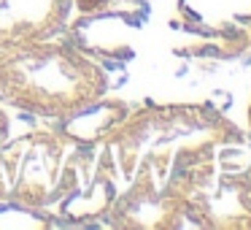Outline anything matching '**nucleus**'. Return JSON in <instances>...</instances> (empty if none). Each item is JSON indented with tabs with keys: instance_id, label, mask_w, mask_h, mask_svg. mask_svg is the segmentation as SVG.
Returning <instances> with one entry per match:
<instances>
[{
	"instance_id": "0eeeda50",
	"label": "nucleus",
	"mask_w": 251,
	"mask_h": 230,
	"mask_svg": "<svg viewBox=\"0 0 251 230\" xmlns=\"http://www.w3.org/2000/svg\"><path fill=\"white\" fill-rule=\"evenodd\" d=\"M11 125H14V122H11V116H8L6 111L0 109V144H3L8 136H11Z\"/></svg>"
},
{
	"instance_id": "7ed1b4c3",
	"label": "nucleus",
	"mask_w": 251,
	"mask_h": 230,
	"mask_svg": "<svg viewBox=\"0 0 251 230\" xmlns=\"http://www.w3.org/2000/svg\"><path fill=\"white\" fill-rule=\"evenodd\" d=\"M98 144H81L60 125L33 127L0 144V206L49 211L87 184Z\"/></svg>"
},
{
	"instance_id": "423d86ee",
	"label": "nucleus",
	"mask_w": 251,
	"mask_h": 230,
	"mask_svg": "<svg viewBox=\"0 0 251 230\" xmlns=\"http://www.w3.org/2000/svg\"><path fill=\"white\" fill-rule=\"evenodd\" d=\"M130 106L122 103V100H98L95 106H89L87 111L71 116V119L60 122L68 133H71L76 141L81 144H100L122 119L127 116Z\"/></svg>"
},
{
	"instance_id": "f03ea898",
	"label": "nucleus",
	"mask_w": 251,
	"mask_h": 230,
	"mask_svg": "<svg viewBox=\"0 0 251 230\" xmlns=\"http://www.w3.org/2000/svg\"><path fill=\"white\" fill-rule=\"evenodd\" d=\"M105 62L57 35L0 46V103L46 122H65L108 95Z\"/></svg>"
},
{
	"instance_id": "20e7f679",
	"label": "nucleus",
	"mask_w": 251,
	"mask_h": 230,
	"mask_svg": "<svg viewBox=\"0 0 251 230\" xmlns=\"http://www.w3.org/2000/svg\"><path fill=\"white\" fill-rule=\"evenodd\" d=\"M243 141L227 144L219 149V171L200 195L189 201L184 211V228H224V230H251V176L243 154Z\"/></svg>"
},
{
	"instance_id": "6e6552de",
	"label": "nucleus",
	"mask_w": 251,
	"mask_h": 230,
	"mask_svg": "<svg viewBox=\"0 0 251 230\" xmlns=\"http://www.w3.org/2000/svg\"><path fill=\"white\" fill-rule=\"evenodd\" d=\"M249 49H251V25H249Z\"/></svg>"
},
{
	"instance_id": "39448f33",
	"label": "nucleus",
	"mask_w": 251,
	"mask_h": 230,
	"mask_svg": "<svg viewBox=\"0 0 251 230\" xmlns=\"http://www.w3.org/2000/svg\"><path fill=\"white\" fill-rule=\"evenodd\" d=\"M73 0H0V46L65 30Z\"/></svg>"
},
{
	"instance_id": "f257e3e1",
	"label": "nucleus",
	"mask_w": 251,
	"mask_h": 230,
	"mask_svg": "<svg viewBox=\"0 0 251 230\" xmlns=\"http://www.w3.org/2000/svg\"><path fill=\"white\" fill-rule=\"evenodd\" d=\"M246 141L243 130L205 103H146L98 144L81 192L62 217L111 228H184V211L216 176L219 149Z\"/></svg>"
}]
</instances>
